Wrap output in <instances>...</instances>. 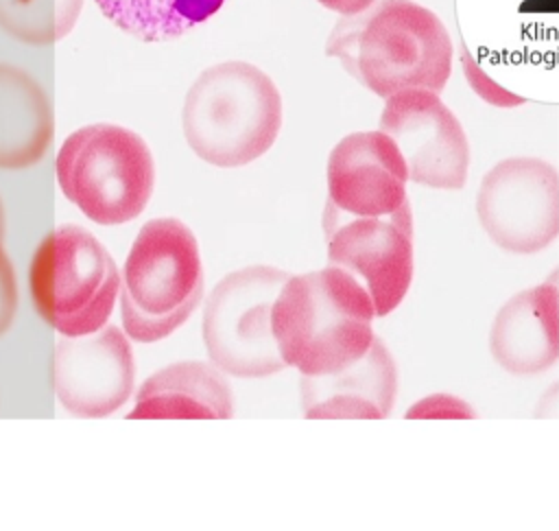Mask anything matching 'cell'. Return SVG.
Here are the masks:
<instances>
[{"label": "cell", "mask_w": 559, "mask_h": 531, "mask_svg": "<svg viewBox=\"0 0 559 531\" xmlns=\"http://www.w3.org/2000/svg\"><path fill=\"white\" fill-rule=\"evenodd\" d=\"M225 0H96L105 17L142 42H173L210 20Z\"/></svg>", "instance_id": "cell-17"}, {"label": "cell", "mask_w": 559, "mask_h": 531, "mask_svg": "<svg viewBox=\"0 0 559 531\" xmlns=\"http://www.w3.org/2000/svg\"><path fill=\"white\" fill-rule=\"evenodd\" d=\"M378 129L395 140L408 179L437 188L461 190L469 170V142L461 120L439 92L408 87L384 98Z\"/></svg>", "instance_id": "cell-10"}, {"label": "cell", "mask_w": 559, "mask_h": 531, "mask_svg": "<svg viewBox=\"0 0 559 531\" xmlns=\"http://www.w3.org/2000/svg\"><path fill=\"white\" fill-rule=\"evenodd\" d=\"M203 297V262L192 229L173 216L144 223L127 253L120 291L124 332L138 343L170 337Z\"/></svg>", "instance_id": "cell-4"}, {"label": "cell", "mask_w": 559, "mask_h": 531, "mask_svg": "<svg viewBox=\"0 0 559 531\" xmlns=\"http://www.w3.org/2000/svg\"><path fill=\"white\" fill-rule=\"evenodd\" d=\"M83 0H0V26L26 44H52L66 37Z\"/></svg>", "instance_id": "cell-18"}, {"label": "cell", "mask_w": 559, "mask_h": 531, "mask_svg": "<svg viewBox=\"0 0 559 531\" xmlns=\"http://www.w3.org/2000/svg\"><path fill=\"white\" fill-rule=\"evenodd\" d=\"M397 396V367L376 337L362 358L330 376H301V411L310 420H382Z\"/></svg>", "instance_id": "cell-14"}, {"label": "cell", "mask_w": 559, "mask_h": 531, "mask_svg": "<svg viewBox=\"0 0 559 531\" xmlns=\"http://www.w3.org/2000/svg\"><path fill=\"white\" fill-rule=\"evenodd\" d=\"M408 181L406 160L391 135L354 131L330 151L325 205L347 216H389L408 201Z\"/></svg>", "instance_id": "cell-12"}, {"label": "cell", "mask_w": 559, "mask_h": 531, "mask_svg": "<svg viewBox=\"0 0 559 531\" xmlns=\"http://www.w3.org/2000/svg\"><path fill=\"white\" fill-rule=\"evenodd\" d=\"M476 411L452 393H432L411 404L406 420H474Z\"/></svg>", "instance_id": "cell-19"}, {"label": "cell", "mask_w": 559, "mask_h": 531, "mask_svg": "<svg viewBox=\"0 0 559 531\" xmlns=\"http://www.w3.org/2000/svg\"><path fill=\"white\" fill-rule=\"evenodd\" d=\"M461 68H463V74H465L469 87H472L485 103H489V105H493V107H518V105L524 103L522 96H518V94H513V92L500 87V85L472 59V55H469L465 48H461Z\"/></svg>", "instance_id": "cell-20"}, {"label": "cell", "mask_w": 559, "mask_h": 531, "mask_svg": "<svg viewBox=\"0 0 559 531\" xmlns=\"http://www.w3.org/2000/svg\"><path fill=\"white\" fill-rule=\"evenodd\" d=\"M376 306L369 291L343 267L290 275L273 304V334L286 367L301 376L343 371L367 354Z\"/></svg>", "instance_id": "cell-2"}, {"label": "cell", "mask_w": 559, "mask_h": 531, "mask_svg": "<svg viewBox=\"0 0 559 531\" xmlns=\"http://www.w3.org/2000/svg\"><path fill=\"white\" fill-rule=\"evenodd\" d=\"M323 232L330 264L343 267L369 291L378 317L393 312L415 271L411 203L389 216H347L325 205Z\"/></svg>", "instance_id": "cell-9"}, {"label": "cell", "mask_w": 559, "mask_h": 531, "mask_svg": "<svg viewBox=\"0 0 559 531\" xmlns=\"http://www.w3.org/2000/svg\"><path fill=\"white\" fill-rule=\"evenodd\" d=\"M55 393L61 406L79 417H105L118 411L133 391L135 358L118 326H103L83 337H61L52 363Z\"/></svg>", "instance_id": "cell-11"}, {"label": "cell", "mask_w": 559, "mask_h": 531, "mask_svg": "<svg viewBox=\"0 0 559 531\" xmlns=\"http://www.w3.org/2000/svg\"><path fill=\"white\" fill-rule=\"evenodd\" d=\"M325 55L362 87L389 98L408 87L441 92L452 74L454 46L432 9L415 0H373L360 13L341 15Z\"/></svg>", "instance_id": "cell-1"}, {"label": "cell", "mask_w": 559, "mask_h": 531, "mask_svg": "<svg viewBox=\"0 0 559 531\" xmlns=\"http://www.w3.org/2000/svg\"><path fill=\"white\" fill-rule=\"evenodd\" d=\"M120 284L111 253L74 223L57 225L33 256L35 308L61 337H83L107 326Z\"/></svg>", "instance_id": "cell-6"}, {"label": "cell", "mask_w": 559, "mask_h": 531, "mask_svg": "<svg viewBox=\"0 0 559 531\" xmlns=\"http://www.w3.org/2000/svg\"><path fill=\"white\" fill-rule=\"evenodd\" d=\"M17 308V284L15 271L0 245V337L11 328Z\"/></svg>", "instance_id": "cell-21"}, {"label": "cell", "mask_w": 559, "mask_h": 531, "mask_svg": "<svg viewBox=\"0 0 559 531\" xmlns=\"http://www.w3.org/2000/svg\"><path fill=\"white\" fill-rule=\"evenodd\" d=\"M52 107L24 70L0 63V168L35 164L52 142Z\"/></svg>", "instance_id": "cell-16"}, {"label": "cell", "mask_w": 559, "mask_h": 531, "mask_svg": "<svg viewBox=\"0 0 559 531\" xmlns=\"http://www.w3.org/2000/svg\"><path fill=\"white\" fill-rule=\"evenodd\" d=\"M476 214L502 251L528 256L559 236V173L542 157H504L480 179Z\"/></svg>", "instance_id": "cell-8"}, {"label": "cell", "mask_w": 559, "mask_h": 531, "mask_svg": "<svg viewBox=\"0 0 559 531\" xmlns=\"http://www.w3.org/2000/svg\"><path fill=\"white\" fill-rule=\"evenodd\" d=\"M317 2L338 15H354L365 11L373 0H317Z\"/></svg>", "instance_id": "cell-22"}, {"label": "cell", "mask_w": 559, "mask_h": 531, "mask_svg": "<svg viewBox=\"0 0 559 531\" xmlns=\"http://www.w3.org/2000/svg\"><path fill=\"white\" fill-rule=\"evenodd\" d=\"M4 234V210H2V201H0V238Z\"/></svg>", "instance_id": "cell-23"}, {"label": "cell", "mask_w": 559, "mask_h": 531, "mask_svg": "<svg viewBox=\"0 0 559 531\" xmlns=\"http://www.w3.org/2000/svg\"><path fill=\"white\" fill-rule=\"evenodd\" d=\"M55 168L66 199L98 225L138 219L155 188L148 144L135 131L111 122L72 131L61 144Z\"/></svg>", "instance_id": "cell-5"}, {"label": "cell", "mask_w": 559, "mask_h": 531, "mask_svg": "<svg viewBox=\"0 0 559 531\" xmlns=\"http://www.w3.org/2000/svg\"><path fill=\"white\" fill-rule=\"evenodd\" d=\"M284 107L275 81L249 61L205 68L186 94L181 125L188 146L207 164L238 168L277 140Z\"/></svg>", "instance_id": "cell-3"}, {"label": "cell", "mask_w": 559, "mask_h": 531, "mask_svg": "<svg viewBox=\"0 0 559 531\" xmlns=\"http://www.w3.org/2000/svg\"><path fill=\"white\" fill-rule=\"evenodd\" d=\"M234 393L214 363L181 361L148 376L135 398L129 420L153 417H210L229 420Z\"/></svg>", "instance_id": "cell-15"}, {"label": "cell", "mask_w": 559, "mask_h": 531, "mask_svg": "<svg viewBox=\"0 0 559 531\" xmlns=\"http://www.w3.org/2000/svg\"><path fill=\"white\" fill-rule=\"evenodd\" d=\"M555 275L509 297L491 323L489 352L509 374H542L559 358V286Z\"/></svg>", "instance_id": "cell-13"}, {"label": "cell", "mask_w": 559, "mask_h": 531, "mask_svg": "<svg viewBox=\"0 0 559 531\" xmlns=\"http://www.w3.org/2000/svg\"><path fill=\"white\" fill-rule=\"evenodd\" d=\"M290 275L271 264L227 273L210 293L203 341L212 363L238 378H264L286 367L273 334V304Z\"/></svg>", "instance_id": "cell-7"}]
</instances>
